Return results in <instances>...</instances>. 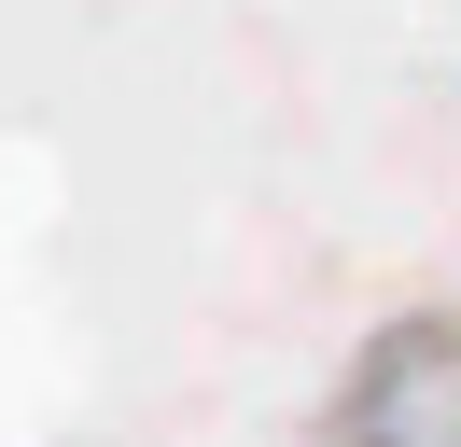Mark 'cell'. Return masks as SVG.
Masks as SVG:
<instances>
[{"label": "cell", "instance_id": "cell-1", "mask_svg": "<svg viewBox=\"0 0 461 447\" xmlns=\"http://www.w3.org/2000/svg\"><path fill=\"white\" fill-rule=\"evenodd\" d=\"M321 447H461V307H392L321 391Z\"/></svg>", "mask_w": 461, "mask_h": 447}]
</instances>
